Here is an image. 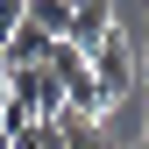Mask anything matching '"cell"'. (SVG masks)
Segmentation results:
<instances>
[{"label":"cell","mask_w":149,"mask_h":149,"mask_svg":"<svg viewBox=\"0 0 149 149\" xmlns=\"http://www.w3.org/2000/svg\"><path fill=\"white\" fill-rule=\"evenodd\" d=\"M135 85H142V71H135V43L114 29L100 50H92V92H100V114H107V107H121Z\"/></svg>","instance_id":"6da1fadb"},{"label":"cell","mask_w":149,"mask_h":149,"mask_svg":"<svg viewBox=\"0 0 149 149\" xmlns=\"http://www.w3.org/2000/svg\"><path fill=\"white\" fill-rule=\"evenodd\" d=\"M107 36H114V0H71V43L100 50Z\"/></svg>","instance_id":"7a4b0ae2"},{"label":"cell","mask_w":149,"mask_h":149,"mask_svg":"<svg viewBox=\"0 0 149 149\" xmlns=\"http://www.w3.org/2000/svg\"><path fill=\"white\" fill-rule=\"evenodd\" d=\"M50 43H57V36H43L36 22H22L7 36V50H0V71H29V64H50Z\"/></svg>","instance_id":"3957f363"},{"label":"cell","mask_w":149,"mask_h":149,"mask_svg":"<svg viewBox=\"0 0 149 149\" xmlns=\"http://www.w3.org/2000/svg\"><path fill=\"white\" fill-rule=\"evenodd\" d=\"M29 22L43 36H71V0H29Z\"/></svg>","instance_id":"277c9868"},{"label":"cell","mask_w":149,"mask_h":149,"mask_svg":"<svg viewBox=\"0 0 149 149\" xmlns=\"http://www.w3.org/2000/svg\"><path fill=\"white\" fill-rule=\"evenodd\" d=\"M57 128H64V149H107L100 142V121H85V114H64Z\"/></svg>","instance_id":"5b68a950"},{"label":"cell","mask_w":149,"mask_h":149,"mask_svg":"<svg viewBox=\"0 0 149 149\" xmlns=\"http://www.w3.org/2000/svg\"><path fill=\"white\" fill-rule=\"evenodd\" d=\"M7 114H14V92H7V71H0V128H7Z\"/></svg>","instance_id":"8992f818"},{"label":"cell","mask_w":149,"mask_h":149,"mask_svg":"<svg viewBox=\"0 0 149 149\" xmlns=\"http://www.w3.org/2000/svg\"><path fill=\"white\" fill-rule=\"evenodd\" d=\"M135 71H142V85H149V43H142V50H135Z\"/></svg>","instance_id":"52a82bcc"},{"label":"cell","mask_w":149,"mask_h":149,"mask_svg":"<svg viewBox=\"0 0 149 149\" xmlns=\"http://www.w3.org/2000/svg\"><path fill=\"white\" fill-rule=\"evenodd\" d=\"M0 149H14V135H7V128H0Z\"/></svg>","instance_id":"ba28073f"},{"label":"cell","mask_w":149,"mask_h":149,"mask_svg":"<svg viewBox=\"0 0 149 149\" xmlns=\"http://www.w3.org/2000/svg\"><path fill=\"white\" fill-rule=\"evenodd\" d=\"M128 149H149V135H142V142H128Z\"/></svg>","instance_id":"9c48e42d"},{"label":"cell","mask_w":149,"mask_h":149,"mask_svg":"<svg viewBox=\"0 0 149 149\" xmlns=\"http://www.w3.org/2000/svg\"><path fill=\"white\" fill-rule=\"evenodd\" d=\"M142 135H149V128H142Z\"/></svg>","instance_id":"30bf717a"}]
</instances>
